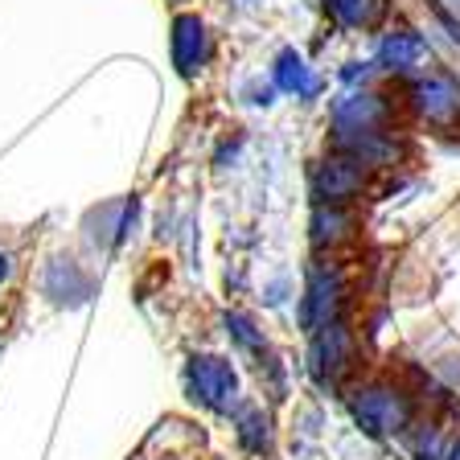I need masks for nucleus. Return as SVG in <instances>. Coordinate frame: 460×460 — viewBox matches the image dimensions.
<instances>
[{
	"label": "nucleus",
	"instance_id": "1",
	"mask_svg": "<svg viewBox=\"0 0 460 460\" xmlns=\"http://www.w3.org/2000/svg\"><path fill=\"white\" fill-rule=\"evenodd\" d=\"M354 415L366 431L391 436V431H402L411 423V402H407L402 391H394V386H366L354 399Z\"/></svg>",
	"mask_w": 460,
	"mask_h": 460
},
{
	"label": "nucleus",
	"instance_id": "2",
	"mask_svg": "<svg viewBox=\"0 0 460 460\" xmlns=\"http://www.w3.org/2000/svg\"><path fill=\"white\" fill-rule=\"evenodd\" d=\"M415 99V111L436 128H452L460 119V83L448 75H428L415 83L411 91Z\"/></svg>",
	"mask_w": 460,
	"mask_h": 460
},
{
	"label": "nucleus",
	"instance_id": "3",
	"mask_svg": "<svg viewBox=\"0 0 460 460\" xmlns=\"http://www.w3.org/2000/svg\"><path fill=\"white\" fill-rule=\"evenodd\" d=\"M366 181V169L358 156H333V161H321L316 164V198H321V206H341V201H349L358 190H362Z\"/></svg>",
	"mask_w": 460,
	"mask_h": 460
},
{
	"label": "nucleus",
	"instance_id": "4",
	"mask_svg": "<svg viewBox=\"0 0 460 460\" xmlns=\"http://www.w3.org/2000/svg\"><path fill=\"white\" fill-rule=\"evenodd\" d=\"M234 370L222 358H193L190 362V391L193 399H201L206 407H230L234 402Z\"/></svg>",
	"mask_w": 460,
	"mask_h": 460
},
{
	"label": "nucleus",
	"instance_id": "5",
	"mask_svg": "<svg viewBox=\"0 0 460 460\" xmlns=\"http://www.w3.org/2000/svg\"><path fill=\"white\" fill-rule=\"evenodd\" d=\"M337 305H341V276L337 271H313L308 279V296H305V325L313 329H325L329 321H337Z\"/></svg>",
	"mask_w": 460,
	"mask_h": 460
},
{
	"label": "nucleus",
	"instance_id": "6",
	"mask_svg": "<svg viewBox=\"0 0 460 460\" xmlns=\"http://www.w3.org/2000/svg\"><path fill=\"white\" fill-rule=\"evenodd\" d=\"M210 58V38H206V25L198 17H177L172 25V62L181 75L201 70V62Z\"/></svg>",
	"mask_w": 460,
	"mask_h": 460
},
{
	"label": "nucleus",
	"instance_id": "7",
	"mask_svg": "<svg viewBox=\"0 0 460 460\" xmlns=\"http://www.w3.org/2000/svg\"><path fill=\"white\" fill-rule=\"evenodd\" d=\"M313 362H316V374H321V378H337V374L349 366V333H345V325L329 321L325 329H316Z\"/></svg>",
	"mask_w": 460,
	"mask_h": 460
},
{
	"label": "nucleus",
	"instance_id": "8",
	"mask_svg": "<svg viewBox=\"0 0 460 460\" xmlns=\"http://www.w3.org/2000/svg\"><path fill=\"white\" fill-rule=\"evenodd\" d=\"M378 58H383V66H391V70H415V66H423V58H428V41H423L420 33H411V29H394V33L383 38Z\"/></svg>",
	"mask_w": 460,
	"mask_h": 460
},
{
	"label": "nucleus",
	"instance_id": "9",
	"mask_svg": "<svg viewBox=\"0 0 460 460\" xmlns=\"http://www.w3.org/2000/svg\"><path fill=\"white\" fill-rule=\"evenodd\" d=\"M276 86L288 91V95H300V99L316 91V75L308 70V62L296 49H284V54L276 58Z\"/></svg>",
	"mask_w": 460,
	"mask_h": 460
},
{
	"label": "nucleus",
	"instance_id": "10",
	"mask_svg": "<svg viewBox=\"0 0 460 460\" xmlns=\"http://www.w3.org/2000/svg\"><path fill=\"white\" fill-rule=\"evenodd\" d=\"M329 13H333L341 25H354V29H366L374 25V21L383 17L386 0H325Z\"/></svg>",
	"mask_w": 460,
	"mask_h": 460
},
{
	"label": "nucleus",
	"instance_id": "11",
	"mask_svg": "<svg viewBox=\"0 0 460 460\" xmlns=\"http://www.w3.org/2000/svg\"><path fill=\"white\" fill-rule=\"evenodd\" d=\"M345 226H349V214H341L337 206H321V210L313 214V243L325 247V243L345 239Z\"/></svg>",
	"mask_w": 460,
	"mask_h": 460
},
{
	"label": "nucleus",
	"instance_id": "12",
	"mask_svg": "<svg viewBox=\"0 0 460 460\" xmlns=\"http://www.w3.org/2000/svg\"><path fill=\"white\" fill-rule=\"evenodd\" d=\"M239 436L247 440V448H263V444H268V420H263L259 411H247L243 415Z\"/></svg>",
	"mask_w": 460,
	"mask_h": 460
},
{
	"label": "nucleus",
	"instance_id": "13",
	"mask_svg": "<svg viewBox=\"0 0 460 460\" xmlns=\"http://www.w3.org/2000/svg\"><path fill=\"white\" fill-rule=\"evenodd\" d=\"M436 9H440V17L448 21L452 29V38L460 41V0H436Z\"/></svg>",
	"mask_w": 460,
	"mask_h": 460
},
{
	"label": "nucleus",
	"instance_id": "14",
	"mask_svg": "<svg viewBox=\"0 0 460 460\" xmlns=\"http://www.w3.org/2000/svg\"><path fill=\"white\" fill-rule=\"evenodd\" d=\"M4 276H9V259L0 255V279H4Z\"/></svg>",
	"mask_w": 460,
	"mask_h": 460
}]
</instances>
